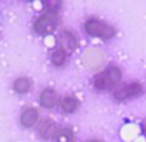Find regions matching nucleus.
Returning <instances> with one entry per match:
<instances>
[{"mask_svg":"<svg viewBox=\"0 0 146 142\" xmlns=\"http://www.w3.org/2000/svg\"><path fill=\"white\" fill-rule=\"evenodd\" d=\"M85 29L89 35L92 36H98V37H102V39H110L113 35H115V30L112 26H109L108 23L99 20V19H89L86 23H85Z\"/></svg>","mask_w":146,"mask_h":142,"instance_id":"obj_1","label":"nucleus"},{"mask_svg":"<svg viewBox=\"0 0 146 142\" xmlns=\"http://www.w3.org/2000/svg\"><path fill=\"white\" fill-rule=\"evenodd\" d=\"M57 26V15L54 10H47L44 12L37 20L35 22V30L39 35H47L52 33Z\"/></svg>","mask_w":146,"mask_h":142,"instance_id":"obj_2","label":"nucleus"},{"mask_svg":"<svg viewBox=\"0 0 146 142\" xmlns=\"http://www.w3.org/2000/svg\"><path fill=\"white\" fill-rule=\"evenodd\" d=\"M140 93H142V85L139 82H132V83H127V85L116 89L113 92V96L117 101H126V99L137 96Z\"/></svg>","mask_w":146,"mask_h":142,"instance_id":"obj_3","label":"nucleus"},{"mask_svg":"<svg viewBox=\"0 0 146 142\" xmlns=\"http://www.w3.org/2000/svg\"><path fill=\"white\" fill-rule=\"evenodd\" d=\"M59 43H60L62 50L64 53H72V52H75V49L78 47V40H76L75 35L67 32V30H63L59 35Z\"/></svg>","mask_w":146,"mask_h":142,"instance_id":"obj_4","label":"nucleus"},{"mask_svg":"<svg viewBox=\"0 0 146 142\" xmlns=\"http://www.w3.org/2000/svg\"><path fill=\"white\" fill-rule=\"evenodd\" d=\"M85 62H86V65L90 69H95L96 70L103 63V55L99 50H96V49H89L85 53Z\"/></svg>","mask_w":146,"mask_h":142,"instance_id":"obj_5","label":"nucleus"},{"mask_svg":"<svg viewBox=\"0 0 146 142\" xmlns=\"http://www.w3.org/2000/svg\"><path fill=\"white\" fill-rule=\"evenodd\" d=\"M39 119V112L36 108H27L20 115V122L25 128H32Z\"/></svg>","mask_w":146,"mask_h":142,"instance_id":"obj_6","label":"nucleus"},{"mask_svg":"<svg viewBox=\"0 0 146 142\" xmlns=\"http://www.w3.org/2000/svg\"><path fill=\"white\" fill-rule=\"evenodd\" d=\"M56 102H57V93H56V91H53L52 88H46V89L40 93V103H42L44 108L50 109V108H53V106L56 105Z\"/></svg>","mask_w":146,"mask_h":142,"instance_id":"obj_7","label":"nucleus"},{"mask_svg":"<svg viewBox=\"0 0 146 142\" xmlns=\"http://www.w3.org/2000/svg\"><path fill=\"white\" fill-rule=\"evenodd\" d=\"M57 132V126L53 121L50 119H46L42 122V125L39 126V133L44 138V139H52Z\"/></svg>","mask_w":146,"mask_h":142,"instance_id":"obj_8","label":"nucleus"},{"mask_svg":"<svg viewBox=\"0 0 146 142\" xmlns=\"http://www.w3.org/2000/svg\"><path fill=\"white\" fill-rule=\"evenodd\" d=\"M79 106V101L76 96H73V95H67L63 98L62 101V109L66 112V113H73Z\"/></svg>","mask_w":146,"mask_h":142,"instance_id":"obj_9","label":"nucleus"},{"mask_svg":"<svg viewBox=\"0 0 146 142\" xmlns=\"http://www.w3.org/2000/svg\"><path fill=\"white\" fill-rule=\"evenodd\" d=\"M93 83H95V88L99 89V91H105V89H108L109 86H112L110 79H109V76L106 75V72L98 73V75L95 76V79H93Z\"/></svg>","mask_w":146,"mask_h":142,"instance_id":"obj_10","label":"nucleus"},{"mask_svg":"<svg viewBox=\"0 0 146 142\" xmlns=\"http://www.w3.org/2000/svg\"><path fill=\"white\" fill-rule=\"evenodd\" d=\"M13 89L17 93H26L30 89V81L27 78H17L13 83Z\"/></svg>","mask_w":146,"mask_h":142,"instance_id":"obj_11","label":"nucleus"},{"mask_svg":"<svg viewBox=\"0 0 146 142\" xmlns=\"http://www.w3.org/2000/svg\"><path fill=\"white\" fill-rule=\"evenodd\" d=\"M54 138H56L57 142H72V139H73V132H72L69 128H62V129H59V131L56 132Z\"/></svg>","mask_w":146,"mask_h":142,"instance_id":"obj_12","label":"nucleus"},{"mask_svg":"<svg viewBox=\"0 0 146 142\" xmlns=\"http://www.w3.org/2000/svg\"><path fill=\"white\" fill-rule=\"evenodd\" d=\"M106 75L109 76V79H110V83L112 85H115V83H117L119 81H120V78H122V73H120V69L119 67H116V66H110V67H108L106 70Z\"/></svg>","mask_w":146,"mask_h":142,"instance_id":"obj_13","label":"nucleus"},{"mask_svg":"<svg viewBox=\"0 0 146 142\" xmlns=\"http://www.w3.org/2000/svg\"><path fill=\"white\" fill-rule=\"evenodd\" d=\"M52 62H53L54 66H62L66 62V53L62 49H56L52 53Z\"/></svg>","mask_w":146,"mask_h":142,"instance_id":"obj_14","label":"nucleus"},{"mask_svg":"<svg viewBox=\"0 0 146 142\" xmlns=\"http://www.w3.org/2000/svg\"><path fill=\"white\" fill-rule=\"evenodd\" d=\"M143 131H145V135H146V121L143 122Z\"/></svg>","mask_w":146,"mask_h":142,"instance_id":"obj_15","label":"nucleus"},{"mask_svg":"<svg viewBox=\"0 0 146 142\" xmlns=\"http://www.w3.org/2000/svg\"><path fill=\"white\" fill-rule=\"evenodd\" d=\"M89 142H100V141H98V139H92V141H89Z\"/></svg>","mask_w":146,"mask_h":142,"instance_id":"obj_16","label":"nucleus"}]
</instances>
